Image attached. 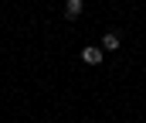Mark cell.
Returning a JSON list of instances; mask_svg holds the SVG:
<instances>
[{
	"label": "cell",
	"instance_id": "6da1fadb",
	"mask_svg": "<svg viewBox=\"0 0 146 123\" xmlns=\"http://www.w3.org/2000/svg\"><path fill=\"white\" fill-rule=\"evenodd\" d=\"M102 55H106L102 44H85V48H82V62H85V65H102Z\"/></svg>",
	"mask_w": 146,
	"mask_h": 123
},
{
	"label": "cell",
	"instance_id": "7a4b0ae2",
	"mask_svg": "<svg viewBox=\"0 0 146 123\" xmlns=\"http://www.w3.org/2000/svg\"><path fill=\"white\" fill-rule=\"evenodd\" d=\"M82 7H85L82 0H65V17H68V21H78V17H82Z\"/></svg>",
	"mask_w": 146,
	"mask_h": 123
},
{
	"label": "cell",
	"instance_id": "3957f363",
	"mask_svg": "<svg viewBox=\"0 0 146 123\" xmlns=\"http://www.w3.org/2000/svg\"><path fill=\"white\" fill-rule=\"evenodd\" d=\"M119 44H122V41H119L115 31H106V34H102V51H115Z\"/></svg>",
	"mask_w": 146,
	"mask_h": 123
}]
</instances>
